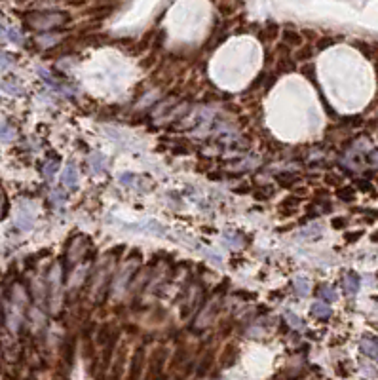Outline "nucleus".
Listing matches in <instances>:
<instances>
[{"mask_svg":"<svg viewBox=\"0 0 378 380\" xmlns=\"http://www.w3.org/2000/svg\"><path fill=\"white\" fill-rule=\"evenodd\" d=\"M67 16L65 14H33L29 18V23L35 27V29H50V27H55V25H61L67 21Z\"/></svg>","mask_w":378,"mask_h":380,"instance_id":"f257e3e1","label":"nucleus"},{"mask_svg":"<svg viewBox=\"0 0 378 380\" xmlns=\"http://www.w3.org/2000/svg\"><path fill=\"white\" fill-rule=\"evenodd\" d=\"M164 363H166V350L160 348V350H156L154 354L150 356V361H148V375H150V380H166V375H162Z\"/></svg>","mask_w":378,"mask_h":380,"instance_id":"f03ea898","label":"nucleus"},{"mask_svg":"<svg viewBox=\"0 0 378 380\" xmlns=\"http://www.w3.org/2000/svg\"><path fill=\"white\" fill-rule=\"evenodd\" d=\"M143 367H145V348L139 346L135 354L131 356V363H129V375L127 380H139L143 375Z\"/></svg>","mask_w":378,"mask_h":380,"instance_id":"7ed1b4c3","label":"nucleus"},{"mask_svg":"<svg viewBox=\"0 0 378 380\" xmlns=\"http://www.w3.org/2000/svg\"><path fill=\"white\" fill-rule=\"evenodd\" d=\"M359 348L365 356H369V358H373L375 361H378V338L365 337V338H361Z\"/></svg>","mask_w":378,"mask_h":380,"instance_id":"20e7f679","label":"nucleus"},{"mask_svg":"<svg viewBox=\"0 0 378 380\" xmlns=\"http://www.w3.org/2000/svg\"><path fill=\"white\" fill-rule=\"evenodd\" d=\"M342 285H344V293L354 296V295L359 291V276L356 272H348L342 279Z\"/></svg>","mask_w":378,"mask_h":380,"instance_id":"39448f33","label":"nucleus"},{"mask_svg":"<svg viewBox=\"0 0 378 380\" xmlns=\"http://www.w3.org/2000/svg\"><path fill=\"white\" fill-rule=\"evenodd\" d=\"M238 359V346L236 344H228L223 350V356H221V367H232Z\"/></svg>","mask_w":378,"mask_h":380,"instance_id":"423d86ee","label":"nucleus"},{"mask_svg":"<svg viewBox=\"0 0 378 380\" xmlns=\"http://www.w3.org/2000/svg\"><path fill=\"white\" fill-rule=\"evenodd\" d=\"M61 183H63L67 189H74V187L78 185V171H76V168H74V166L65 168V171H63V175H61Z\"/></svg>","mask_w":378,"mask_h":380,"instance_id":"0eeeda50","label":"nucleus"},{"mask_svg":"<svg viewBox=\"0 0 378 380\" xmlns=\"http://www.w3.org/2000/svg\"><path fill=\"white\" fill-rule=\"evenodd\" d=\"M312 314L319 319H329L331 317V308L325 302H315V304H312Z\"/></svg>","mask_w":378,"mask_h":380,"instance_id":"6e6552de","label":"nucleus"},{"mask_svg":"<svg viewBox=\"0 0 378 380\" xmlns=\"http://www.w3.org/2000/svg\"><path fill=\"white\" fill-rule=\"evenodd\" d=\"M35 223V215H31L29 211H25V209H21V213H19L18 217V225L23 228V230H29L31 226Z\"/></svg>","mask_w":378,"mask_h":380,"instance_id":"1a4fd4ad","label":"nucleus"},{"mask_svg":"<svg viewBox=\"0 0 378 380\" xmlns=\"http://www.w3.org/2000/svg\"><path fill=\"white\" fill-rule=\"evenodd\" d=\"M89 166L93 168V171H103L105 169V166H106V158H105L103 154H91L89 156Z\"/></svg>","mask_w":378,"mask_h":380,"instance_id":"9d476101","label":"nucleus"},{"mask_svg":"<svg viewBox=\"0 0 378 380\" xmlns=\"http://www.w3.org/2000/svg\"><path fill=\"white\" fill-rule=\"evenodd\" d=\"M315 295H317L319 298L327 300V302H335V300H336V293H335V289H331V287H327V285H321V287L315 291Z\"/></svg>","mask_w":378,"mask_h":380,"instance_id":"9b49d317","label":"nucleus"},{"mask_svg":"<svg viewBox=\"0 0 378 380\" xmlns=\"http://www.w3.org/2000/svg\"><path fill=\"white\" fill-rule=\"evenodd\" d=\"M294 287H296V293L300 296H308L310 295V281L304 277H296L294 279Z\"/></svg>","mask_w":378,"mask_h":380,"instance_id":"f8f14e48","label":"nucleus"},{"mask_svg":"<svg viewBox=\"0 0 378 380\" xmlns=\"http://www.w3.org/2000/svg\"><path fill=\"white\" fill-rule=\"evenodd\" d=\"M283 317H285V321H287L293 329H304V321H302L298 316H294L293 312H285Z\"/></svg>","mask_w":378,"mask_h":380,"instance_id":"ddd939ff","label":"nucleus"},{"mask_svg":"<svg viewBox=\"0 0 378 380\" xmlns=\"http://www.w3.org/2000/svg\"><path fill=\"white\" fill-rule=\"evenodd\" d=\"M283 42H287L289 46H298L302 42V36L294 31H283Z\"/></svg>","mask_w":378,"mask_h":380,"instance_id":"4468645a","label":"nucleus"},{"mask_svg":"<svg viewBox=\"0 0 378 380\" xmlns=\"http://www.w3.org/2000/svg\"><path fill=\"white\" fill-rule=\"evenodd\" d=\"M14 137H16V131L8 124H0V141L2 143H8V141H12Z\"/></svg>","mask_w":378,"mask_h":380,"instance_id":"2eb2a0df","label":"nucleus"},{"mask_svg":"<svg viewBox=\"0 0 378 380\" xmlns=\"http://www.w3.org/2000/svg\"><path fill=\"white\" fill-rule=\"evenodd\" d=\"M209 367H211V356H209V358H206L204 361L200 363V367H198V373H196V377H198V379L206 377L207 371H209Z\"/></svg>","mask_w":378,"mask_h":380,"instance_id":"dca6fc26","label":"nucleus"},{"mask_svg":"<svg viewBox=\"0 0 378 380\" xmlns=\"http://www.w3.org/2000/svg\"><path fill=\"white\" fill-rule=\"evenodd\" d=\"M338 198L344 200V202H352L354 200V190L350 189V187H344V189H338Z\"/></svg>","mask_w":378,"mask_h":380,"instance_id":"f3484780","label":"nucleus"},{"mask_svg":"<svg viewBox=\"0 0 378 380\" xmlns=\"http://www.w3.org/2000/svg\"><path fill=\"white\" fill-rule=\"evenodd\" d=\"M6 40H10V42H16V44H21V35H19L16 29H6Z\"/></svg>","mask_w":378,"mask_h":380,"instance_id":"a211bd4d","label":"nucleus"},{"mask_svg":"<svg viewBox=\"0 0 378 380\" xmlns=\"http://www.w3.org/2000/svg\"><path fill=\"white\" fill-rule=\"evenodd\" d=\"M12 59H14L12 55H8V53L0 52V67H10V65L14 63Z\"/></svg>","mask_w":378,"mask_h":380,"instance_id":"6ab92c4d","label":"nucleus"},{"mask_svg":"<svg viewBox=\"0 0 378 380\" xmlns=\"http://www.w3.org/2000/svg\"><path fill=\"white\" fill-rule=\"evenodd\" d=\"M312 53H314L312 48H302L300 52L296 53V59H298V61H302V59H310V57H312Z\"/></svg>","mask_w":378,"mask_h":380,"instance_id":"aec40b11","label":"nucleus"},{"mask_svg":"<svg viewBox=\"0 0 378 380\" xmlns=\"http://www.w3.org/2000/svg\"><path fill=\"white\" fill-rule=\"evenodd\" d=\"M2 87H4L8 93H14V95H18L19 91H21V87L16 86V84H10V82H4V84H2Z\"/></svg>","mask_w":378,"mask_h":380,"instance_id":"412c9836","label":"nucleus"},{"mask_svg":"<svg viewBox=\"0 0 378 380\" xmlns=\"http://www.w3.org/2000/svg\"><path fill=\"white\" fill-rule=\"evenodd\" d=\"M335 44V40L333 38H321L319 42H317V50H325L329 46H333Z\"/></svg>","mask_w":378,"mask_h":380,"instance_id":"4be33fe9","label":"nucleus"},{"mask_svg":"<svg viewBox=\"0 0 378 380\" xmlns=\"http://www.w3.org/2000/svg\"><path fill=\"white\" fill-rule=\"evenodd\" d=\"M53 171H57V162H50V164L46 166V169H44V175H46V177H52Z\"/></svg>","mask_w":378,"mask_h":380,"instance_id":"5701e85b","label":"nucleus"},{"mask_svg":"<svg viewBox=\"0 0 378 380\" xmlns=\"http://www.w3.org/2000/svg\"><path fill=\"white\" fill-rule=\"evenodd\" d=\"M38 42H40V44H55L57 38H55V36H38Z\"/></svg>","mask_w":378,"mask_h":380,"instance_id":"b1692460","label":"nucleus"},{"mask_svg":"<svg viewBox=\"0 0 378 380\" xmlns=\"http://www.w3.org/2000/svg\"><path fill=\"white\" fill-rule=\"evenodd\" d=\"M331 225L335 226V228H344V226H346V219H344V217H336V219H333Z\"/></svg>","mask_w":378,"mask_h":380,"instance_id":"393cba45","label":"nucleus"},{"mask_svg":"<svg viewBox=\"0 0 378 380\" xmlns=\"http://www.w3.org/2000/svg\"><path fill=\"white\" fill-rule=\"evenodd\" d=\"M207 257L213 260L215 264H221V262H223V257H221V255H217V253H213V251H207Z\"/></svg>","mask_w":378,"mask_h":380,"instance_id":"a878e982","label":"nucleus"},{"mask_svg":"<svg viewBox=\"0 0 378 380\" xmlns=\"http://www.w3.org/2000/svg\"><path fill=\"white\" fill-rule=\"evenodd\" d=\"M361 234H363V232H354V234H346V242L352 243V242H356V240H359Z\"/></svg>","mask_w":378,"mask_h":380,"instance_id":"bb28decb","label":"nucleus"},{"mask_svg":"<svg viewBox=\"0 0 378 380\" xmlns=\"http://www.w3.org/2000/svg\"><path fill=\"white\" fill-rule=\"evenodd\" d=\"M357 187H359L361 190H365V192H369V190H371V185H369L367 181H359V185H357Z\"/></svg>","mask_w":378,"mask_h":380,"instance_id":"cd10ccee","label":"nucleus"},{"mask_svg":"<svg viewBox=\"0 0 378 380\" xmlns=\"http://www.w3.org/2000/svg\"><path fill=\"white\" fill-rule=\"evenodd\" d=\"M0 38H6V27L0 25Z\"/></svg>","mask_w":378,"mask_h":380,"instance_id":"c85d7f7f","label":"nucleus"},{"mask_svg":"<svg viewBox=\"0 0 378 380\" xmlns=\"http://www.w3.org/2000/svg\"><path fill=\"white\" fill-rule=\"evenodd\" d=\"M371 240H373V242H378V232H377V234H373V236H371Z\"/></svg>","mask_w":378,"mask_h":380,"instance_id":"c756f323","label":"nucleus"}]
</instances>
